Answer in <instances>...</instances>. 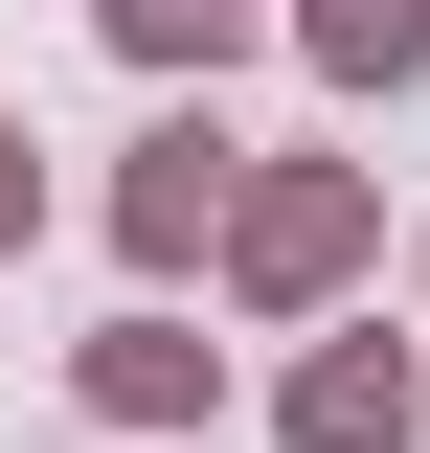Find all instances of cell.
I'll list each match as a JSON object with an SVG mask.
<instances>
[{
	"label": "cell",
	"instance_id": "obj_3",
	"mask_svg": "<svg viewBox=\"0 0 430 453\" xmlns=\"http://www.w3.org/2000/svg\"><path fill=\"white\" fill-rule=\"evenodd\" d=\"M23 204H46V181H23V113H0V250H23Z\"/></svg>",
	"mask_w": 430,
	"mask_h": 453
},
{
	"label": "cell",
	"instance_id": "obj_2",
	"mask_svg": "<svg viewBox=\"0 0 430 453\" xmlns=\"http://www.w3.org/2000/svg\"><path fill=\"white\" fill-rule=\"evenodd\" d=\"M250 0H113V46H227Z\"/></svg>",
	"mask_w": 430,
	"mask_h": 453
},
{
	"label": "cell",
	"instance_id": "obj_1",
	"mask_svg": "<svg viewBox=\"0 0 430 453\" xmlns=\"http://www.w3.org/2000/svg\"><path fill=\"white\" fill-rule=\"evenodd\" d=\"M318 46H340V68H408V46H430V0H318Z\"/></svg>",
	"mask_w": 430,
	"mask_h": 453
}]
</instances>
